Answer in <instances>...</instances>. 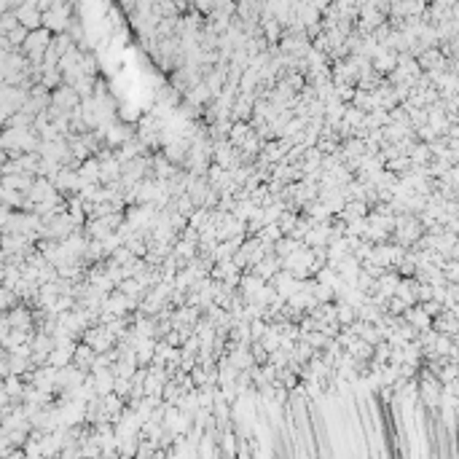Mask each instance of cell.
<instances>
[{
    "label": "cell",
    "instance_id": "obj_1",
    "mask_svg": "<svg viewBox=\"0 0 459 459\" xmlns=\"http://www.w3.org/2000/svg\"><path fill=\"white\" fill-rule=\"evenodd\" d=\"M355 317H357V314H355V306H352V303H338V322H341V325H344V322H347V325L355 322Z\"/></svg>",
    "mask_w": 459,
    "mask_h": 459
}]
</instances>
